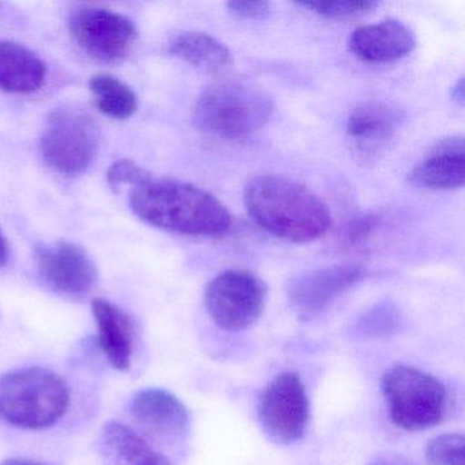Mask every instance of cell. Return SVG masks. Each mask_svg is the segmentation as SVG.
<instances>
[{
    "mask_svg": "<svg viewBox=\"0 0 465 465\" xmlns=\"http://www.w3.org/2000/svg\"><path fill=\"white\" fill-rule=\"evenodd\" d=\"M130 208L143 222L189 236H219L232 227L227 206L186 182L156 179L130 190Z\"/></svg>",
    "mask_w": 465,
    "mask_h": 465,
    "instance_id": "6da1fadb",
    "label": "cell"
},
{
    "mask_svg": "<svg viewBox=\"0 0 465 465\" xmlns=\"http://www.w3.org/2000/svg\"><path fill=\"white\" fill-rule=\"evenodd\" d=\"M246 211L266 232L280 239L307 243L331 227L328 206L317 194L284 176L250 179L243 190Z\"/></svg>",
    "mask_w": 465,
    "mask_h": 465,
    "instance_id": "7a4b0ae2",
    "label": "cell"
},
{
    "mask_svg": "<svg viewBox=\"0 0 465 465\" xmlns=\"http://www.w3.org/2000/svg\"><path fill=\"white\" fill-rule=\"evenodd\" d=\"M69 404V386L45 367L0 375V419L13 426L48 429L64 418Z\"/></svg>",
    "mask_w": 465,
    "mask_h": 465,
    "instance_id": "3957f363",
    "label": "cell"
},
{
    "mask_svg": "<svg viewBox=\"0 0 465 465\" xmlns=\"http://www.w3.org/2000/svg\"><path fill=\"white\" fill-rule=\"evenodd\" d=\"M271 97L257 86L219 83L201 92L193 111L195 126L223 140H241L262 129L273 115Z\"/></svg>",
    "mask_w": 465,
    "mask_h": 465,
    "instance_id": "277c9868",
    "label": "cell"
},
{
    "mask_svg": "<svg viewBox=\"0 0 465 465\" xmlns=\"http://www.w3.org/2000/svg\"><path fill=\"white\" fill-rule=\"evenodd\" d=\"M381 391L391 423L405 431H424L445 418L448 391L434 375L407 364L391 367L381 380Z\"/></svg>",
    "mask_w": 465,
    "mask_h": 465,
    "instance_id": "5b68a950",
    "label": "cell"
},
{
    "mask_svg": "<svg viewBox=\"0 0 465 465\" xmlns=\"http://www.w3.org/2000/svg\"><path fill=\"white\" fill-rule=\"evenodd\" d=\"M39 148L54 173L66 178L83 175L99 152V124L84 111L58 108L48 115Z\"/></svg>",
    "mask_w": 465,
    "mask_h": 465,
    "instance_id": "8992f818",
    "label": "cell"
},
{
    "mask_svg": "<svg viewBox=\"0 0 465 465\" xmlns=\"http://www.w3.org/2000/svg\"><path fill=\"white\" fill-rule=\"evenodd\" d=\"M268 288L247 271H225L209 282L205 309L223 331H242L254 325L265 310Z\"/></svg>",
    "mask_w": 465,
    "mask_h": 465,
    "instance_id": "52a82bcc",
    "label": "cell"
},
{
    "mask_svg": "<svg viewBox=\"0 0 465 465\" xmlns=\"http://www.w3.org/2000/svg\"><path fill=\"white\" fill-rule=\"evenodd\" d=\"M310 416L309 394L299 374L293 371L276 375L263 389L258 401V418L263 431L282 445L303 440Z\"/></svg>",
    "mask_w": 465,
    "mask_h": 465,
    "instance_id": "ba28073f",
    "label": "cell"
},
{
    "mask_svg": "<svg viewBox=\"0 0 465 465\" xmlns=\"http://www.w3.org/2000/svg\"><path fill=\"white\" fill-rule=\"evenodd\" d=\"M67 24L81 50L108 64L126 58L138 39L137 28L130 18L105 7H77Z\"/></svg>",
    "mask_w": 465,
    "mask_h": 465,
    "instance_id": "9c48e42d",
    "label": "cell"
},
{
    "mask_svg": "<svg viewBox=\"0 0 465 465\" xmlns=\"http://www.w3.org/2000/svg\"><path fill=\"white\" fill-rule=\"evenodd\" d=\"M37 271L48 287L66 296H84L97 282V268L88 252L72 242L40 243L35 249Z\"/></svg>",
    "mask_w": 465,
    "mask_h": 465,
    "instance_id": "30bf717a",
    "label": "cell"
},
{
    "mask_svg": "<svg viewBox=\"0 0 465 465\" xmlns=\"http://www.w3.org/2000/svg\"><path fill=\"white\" fill-rule=\"evenodd\" d=\"M364 269L359 265H331L315 269L291 280L288 301L302 318H312L331 302L363 280Z\"/></svg>",
    "mask_w": 465,
    "mask_h": 465,
    "instance_id": "8fae6325",
    "label": "cell"
},
{
    "mask_svg": "<svg viewBox=\"0 0 465 465\" xmlns=\"http://www.w3.org/2000/svg\"><path fill=\"white\" fill-rule=\"evenodd\" d=\"M348 45L356 58L367 64H391L415 50L416 36L401 21L388 18L356 29Z\"/></svg>",
    "mask_w": 465,
    "mask_h": 465,
    "instance_id": "7c38bea8",
    "label": "cell"
},
{
    "mask_svg": "<svg viewBox=\"0 0 465 465\" xmlns=\"http://www.w3.org/2000/svg\"><path fill=\"white\" fill-rule=\"evenodd\" d=\"M465 146L462 135H451L438 143L410 173L413 186L434 192L464 186Z\"/></svg>",
    "mask_w": 465,
    "mask_h": 465,
    "instance_id": "4fadbf2b",
    "label": "cell"
},
{
    "mask_svg": "<svg viewBox=\"0 0 465 465\" xmlns=\"http://www.w3.org/2000/svg\"><path fill=\"white\" fill-rule=\"evenodd\" d=\"M133 418L151 431L167 437H182L190 430V415L179 397L165 389L138 391L130 404Z\"/></svg>",
    "mask_w": 465,
    "mask_h": 465,
    "instance_id": "5bb4252c",
    "label": "cell"
},
{
    "mask_svg": "<svg viewBox=\"0 0 465 465\" xmlns=\"http://www.w3.org/2000/svg\"><path fill=\"white\" fill-rule=\"evenodd\" d=\"M97 326L96 341L114 369L124 371L132 363L134 325L129 314L104 299L92 302Z\"/></svg>",
    "mask_w": 465,
    "mask_h": 465,
    "instance_id": "9a60e30c",
    "label": "cell"
},
{
    "mask_svg": "<svg viewBox=\"0 0 465 465\" xmlns=\"http://www.w3.org/2000/svg\"><path fill=\"white\" fill-rule=\"evenodd\" d=\"M47 67L29 48L12 42H0V91L29 94L45 83Z\"/></svg>",
    "mask_w": 465,
    "mask_h": 465,
    "instance_id": "2e32d148",
    "label": "cell"
},
{
    "mask_svg": "<svg viewBox=\"0 0 465 465\" xmlns=\"http://www.w3.org/2000/svg\"><path fill=\"white\" fill-rule=\"evenodd\" d=\"M170 53L205 74H224L232 69L230 48L205 32H183L171 43Z\"/></svg>",
    "mask_w": 465,
    "mask_h": 465,
    "instance_id": "e0dca14e",
    "label": "cell"
},
{
    "mask_svg": "<svg viewBox=\"0 0 465 465\" xmlns=\"http://www.w3.org/2000/svg\"><path fill=\"white\" fill-rule=\"evenodd\" d=\"M401 124L399 111L381 103H367L355 108L347 122V133L361 148H374L388 143Z\"/></svg>",
    "mask_w": 465,
    "mask_h": 465,
    "instance_id": "ac0fdd59",
    "label": "cell"
},
{
    "mask_svg": "<svg viewBox=\"0 0 465 465\" xmlns=\"http://www.w3.org/2000/svg\"><path fill=\"white\" fill-rule=\"evenodd\" d=\"M102 440L105 453L115 465H171L164 454L154 450L134 430L119 421L105 424Z\"/></svg>",
    "mask_w": 465,
    "mask_h": 465,
    "instance_id": "d6986e66",
    "label": "cell"
},
{
    "mask_svg": "<svg viewBox=\"0 0 465 465\" xmlns=\"http://www.w3.org/2000/svg\"><path fill=\"white\" fill-rule=\"evenodd\" d=\"M94 104L103 115L115 121L132 118L138 110L135 92L115 75L100 73L89 80Z\"/></svg>",
    "mask_w": 465,
    "mask_h": 465,
    "instance_id": "ffe728a7",
    "label": "cell"
},
{
    "mask_svg": "<svg viewBox=\"0 0 465 465\" xmlns=\"http://www.w3.org/2000/svg\"><path fill=\"white\" fill-rule=\"evenodd\" d=\"M465 438L461 432H446L430 440L426 460L430 465H464Z\"/></svg>",
    "mask_w": 465,
    "mask_h": 465,
    "instance_id": "44dd1931",
    "label": "cell"
},
{
    "mask_svg": "<svg viewBox=\"0 0 465 465\" xmlns=\"http://www.w3.org/2000/svg\"><path fill=\"white\" fill-rule=\"evenodd\" d=\"M399 325V310L391 303L377 304L363 315L356 325V334L381 337L391 333Z\"/></svg>",
    "mask_w": 465,
    "mask_h": 465,
    "instance_id": "7402d4cb",
    "label": "cell"
},
{
    "mask_svg": "<svg viewBox=\"0 0 465 465\" xmlns=\"http://www.w3.org/2000/svg\"><path fill=\"white\" fill-rule=\"evenodd\" d=\"M298 5L331 20L361 18L377 7L375 2H303Z\"/></svg>",
    "mask_w": 465,
    "mask_h": 465,
    "instance_id": "603a6c76",
    "label": "cell"
},
{
    "mask_svg": "<svg viewBox=\"0 0 465 465\" xmlns=\"http://www.w3.org/2000/svg\"><path fill=\"white\" fill-rule=\"evenodd\" d=\"M151 178L152 173L132 160H119V162L114 163L107 171L108 184L114 189L129 186L132 190L145 183Z\"/></svg>",
    "mask_w": 465,
    "mask_h": 465,
    "instance_id": "cb8c5ba5",
    "label": "cell"
},
{
    "mask_svg": "<svg viewBox=\"0 0 465 465\" xmlns=\"http://www.w3.org/2000/svg\"><path fill=\"white\" fill-rule=\"evenodd\" d=\"M377 227V217L372 214L356 217L347 228V239L351 244H359L366 242Z\"/></svg>",
    "mask_w": 465,
    "mask_h": 465,
    "instance_id": "d4e9b609",
    "label": "cell"
},
{
    "mask_svg": "<svg viewBox=\"0 0 465 465\" xmlns=\"http://www.w3.org/2000/svg\"><path fill=\"white\" fill-rule=\"evenodd\" d=\"M227 7L231 15L242 20H261L271 12L268 2H230Z\"/></svg>",
    "mask_w": 465,
    "mask_h": 465,
    "instance_id": "484cf974",
    "label": "cell"
},
{
    "mask_svg": "<svg viewBox=\"0 0 465 465\" xmlns=\"http://www.w3.org/2000/svg\"><path fill=\"white\" fill-rule=\"evenodd\" d=\"M9 261V244H7L6 238L4 233L0 231V268L6 265Z\"/></svg>",
    "mask_w": 465,
    "mask_h": 465,
    "instance_id": "4316f807",
    "label": "cell"
},
{
    "mask_svg": "<svg viewBox=\"0 0 465 465\" xmlns=\"http://www.w3.org/2000/svg\"><path fill=\"white\" fill-rule=\"evenodd\" d=\"M451 97L460 105L464 103V81H462V78H460L459 83L454 84L453 89H451Z\"/></svg>",
    "mask_w": 465,
    "mask_h": 465,
    "instance_id": "83f0119b",
    "label": "cell"
},
{
    "mask_svg": "<svg viewBox=\"0 0 465 465\" xmlns=\"http://www.w3.org/2000/svg\"><path fill=\"white\" fill-rule=\"evenodd\" d=\"M0 465H47L45 462L34 461V460L28 459H20V457H15V459H9L6 461L2 462Z\"/></svg>",
    "mask_w": 465,
    "mask_h": 465,
    "instance_id": "f1b7e54d",
    "label": "cell"
}]
</instances>
